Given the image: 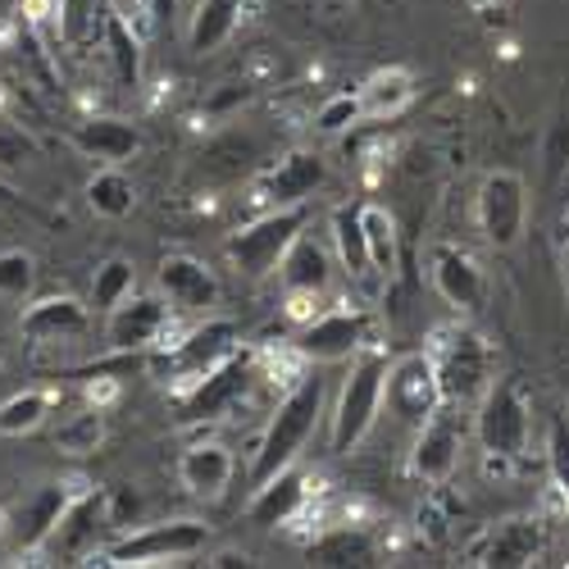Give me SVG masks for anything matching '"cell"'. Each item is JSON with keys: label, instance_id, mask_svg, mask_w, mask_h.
I'll list each match as a JSON object with an SVG mask.
<instances>
[{"label": "cell", "instance_id": "obj_1", "mask_svg": "<svg viewBox=\"0 0 569 569\" xmlns=\"http://www.w3.org/2000/svg\"><path fill=\"white\" fill-rule=\"evenodd\" d=\"M323 378L319 373H301L297 383L282 392V401L273 406L269 423H264V438L256 447V465H251V488H260L264 479H273L278 469H288L301 460L306 442L315 438L319 419H323Z\"/></svg>", "mask_w": 569, "mask_h": 569}, {"label": "cell", "instance_id": "obj_2", "mask_svg": "<svg viewBox=\"0 0 569 569\" xmlns=\"http://www.w3.org/2000/svg\"><path fill=\"white\" fill-rule=\"evenodd\" d=\"M388 351L383 347H365L360 356H351V369H347V383L338 392V406L328 415V451L333 456H347L356 451L369 433L378 415H383V388H388Z\"/></svg>", "mask_w": 569, "mask_h": 569}, {"label": "cell", "instance_id": "obj_3", "mask_svg": "<svg viewBox=\"0 0 569 569\" xmlns=\"http://www.w3.org/2000/svg\"><path fill=\"white\" fill-rule=\"evenodd\" d=\"M237 351H242V328H237L232 319L206 315L201 323L187 328L182 338L156 347V373H160V383H169L173 392H187L192 383H201L210 369L232 360Z\"/></svg>", "mask_w": 569, "mask_h": 569}, {"label": "cell", "instance_id": "obj_4", "mask_svg": "<svg viewBox=\"0 0 569 569\" xmlns=\"http://www.w3.org/2000/svg\"><path fill=\"white\" fill-rule=\"evenodd\" d=\"M433 369H438V392L447 406H479V397L492 383V351L488 342L465 323L438 328L433 338Z\"/></svg>", "mask_w": 569, "mask_h": 569}, {"label": "cell", "instance_id": "obj_5", "mask_svg": "<svg viewBox=\"0 0 569 569\" xmlns=\"http://www.w3.org/2000/svg\"><path fill=\"white\" fill-rule=\"evenodd\" d=\"M473 438H479L483 451L525 460L529 438H533V406L515 378H492L488 383V392L473 406Z\"/></svg>", "mask_w": 569, "mask_h": 569}, {"label": "cell", "instance_id": "obj_6", "mask_svg": "<svg viewBox=\"0 0 569 569\" xmlns=\"http://www.w3.org/2000/svg\"><path fill=\"white\" fill-rule=\"evenodd\" d=\"M306 232V206H288V210H264L260 219L242 223L232 237H228V260L237 273L247 278H264L282 264L288 247Z\"/></svg>", "mask_w": 569, "mask_h": 569}, {"label": "cell", "instance_id": "obj_7", "mask_svg": "<svg viewBox=\"0 0 569 569\" xmlns=\"http://www.w3.org/2000/svg\"><path fill=\"white\" fill-rule=\"evenodd\" d=\"M373 342V315L342 306V310H319L315 319L297 323L292 351L306 365H342L351 356H360Z\"/></svg>", "mask_w": 569, "mask_h": 569}, {"label": "cell", "instance_id": "obj_8", "mask_svg": "<svg viewBox=\"0 0 569 569\" xmlns=\"http://www.w3.org/2000/svg\"><path fill=\"white\" fill-rule=\"evenodd\" d=\"M473 223H479L483 242L492 251H510L519 247V237L529 228V187L515 169H492L479 182V197H473Z\"/></svg>", "mask_w": 569, "mask_h": 569}, {"label": "cell", "instance_id": "obj_9", "mask_svg": "<svg viewBox=\"0 0 569 569\" xmlns=\"http://www.w3.org/2000/svg\"><path fill=\"white\" fill-rule=\"evenodd\" d=\"M210 547V529L201 519H164V525L128 529L119 542L106 547L110 565H164V560H192Z\"/></svg>", "mask_w": 569, "mask_h": 569}, {"label": "cell", "instance_id": "obj_10", "mask_svg": "<svg viewBox=\"0 0 569 569\" xmlns=\"http://www.w3.org/2000/svg\"><path fill=\"white\" fill-rule=\"evenodd\" d=\"M465 419H460V406H438L429 419L415 429V442H410V473L423 483V488H442L451 473L460 469V456H465Z\"/></svg>", "mask_w": 569, "mask_h": 569}, {"label": "cell", "instance_id": "obj_11", "mask_svg": "<svg viewBox=\"0 0 569 569\" xmlns=\"http://www.w3.org/2000/svg\"><path fill=\"white\" fill-rule=\"evenodd\" d=\"M260 378V360L251 351H237L232 360H223L219 369H210L201 383H192L187 392H178V410L187 423H206V419H223L228 410H237L247 401L251 383Z\"/></svg>", "mask_w": 569, "mask_h": 569}, {"label": "cell", "instance_id": "obj_12", "mask_svg": "<svg viewBox=\"0 0 569 569\" xmlns=\"http://www.w3.org/2000/svg\"><path fill=\"white\" fill-rule=\"evenodd\" d=\"M169 301L160 292H132L106 315V347L110 351H156L169 338Z\"/></svg>", "mask_w": 569, "mask_h": 569}, {"label": "cell", "instance_id": "obj_13", "mask_svg": "<svg viewBox=\"0 0 569 569\" xmlns=\"http://www.w3.org/2000/svg\"><path fill=\"white\" fill-rule=\"evenodd\" d=\"M383 406H388L401 423L419 429V423L442 406L433 356H401V360H392V369H388V388H383Z\"/></svg>", "mask_w": 569, "mask_h": 569}, {"label": "cell", "instance_id": "obj_14", "mask_svg": "<svg viewBox=\"0 0 569 569\" xmlns=\"http://www.w3.org/2000/svg\"><path fill=\"white\" fill-rule=\"evenodd\" d=\"M73 488L69 483H41L37 492H28L10 515H6V533L19 551H41V547H51L56 529H60V519L64 510L73 506Z\"/></svg>", "mask_w": 569, "mask_h": 569}, {"label": "cell", "instance_id": "obj_15", "mask_svg": "<svg viewBox=\"0 0 569 569\" xmlns=\"http://www.w3.org/2000/svg\"><path fill=\"white\" fill-rule=\"evenodd\" d=\"M156 292L173 315H210L219 306V278L197 256H164L156 269Z\"/></svg>", "mask_w": 569, "mask_h": 569}, {"label": "cell", "instance_id": "obj_16", "mask_svg": "<svg viewBox=\"0 0 569 569\" xmlns=\"http://www.w3.org/2000/svg\"><path fill=\"white\" fill-rule=\"evenodd\" d=\"M429 282H433V292H438L451 310H460V315L479 310L483 297H488L483 264L473 260L465 247H451V242L429 247Z\"/></svg>", "mask_w": 569, "mask_h": 569}, {"label": "cell", "instance_id": "obj_17", "mask_svg": "<svg viewBox=\"0 0 569 569\" xmlns=\"http://www.w3.org/2000/svg\"><path fill=\"white\" fill-rule=\"evenodd\" d=\"M306 506H310V479H306V469L288 465V469H278L273 479H264L256 488L247 515H251V525H260V529H288L306 515Z\"/></svg>", "mask_w": 569, "mask_h": 569}, {"label": "cell", "instance_id": "obj_18", "mask_svg": "<svg viewBox=\"0 0 569 569\" xmlns=\"http://www.w3.org/2000/svg\"><path fill=\"white\" fill-rule=\"evenodd\" d=\"M328 169H323V156L315 151H292V156H282L264 182H260V192L269 201V210H288V206H306L319 187H323Z\"/></svg>", "mask_w": 569, "mask_h": 569}, {"label": "cell", "instance_id": "obj_19", "mask_svg": "<svg viewBox=\"0 0 569 569\" xmlns=\"http://www.w3.org/2000/svg\"><path fill=\"white\" fill-rule=\"evenodd\" d=\"M87 323H91V306H82L78 297H41L23 310L19 328H23V338L28 342H41V347H51V342H69V338H82L87 333Z\"/></svg>", "mask_w": 569, "mask_h": 569}, {"label": "cell", "instance_id": "obj_20", "mask_svg": "<svg viewBox=\"0 0 569 569\" xmlns=\"http://www.w3.org/2000/svg\"><path fill=\"white\" fill-rule=\"evenodd\" d=\"M333 256H328L323 242H315L310 232H301L297 242L288 247V256H282L278 264V282L282 292H297V297H328V288H333Z\"/></svg>", "mask_w": 569, "mask_h": 569}, {"label": "cell", "instance_id": "obj_21", "mask_svg": "<svg viewBox=\"0 0 569 569\" xmlns=\"http://www.w3.org/2000/svg\"><path fill=\"white\" fill-rule=\"evenodd\" d=\"M73 147L87 160H101V164H123L141 151V128L119 119V114H91L73 128Z\"/></svg>", "mask_w": 569, "mask_h": 569}, {"label": "cell", "instance_id": "obj_22", "mask_svg": "<svg viewBox=\"0 0 569 569\" xmlns=\"http://www.w3.org/2000/svg\"><path fill=\"white\" fill-rule=\"evenodd\" d=\"M232 473H237V460L223 442H192L178 456V483L192 497H206V501L228 492Z\"/></svg>", "mask_w": 569, "mask_h": 569}, {"label": "cell", "instance_id": "obj_23", "mask_svg": "<svg viewBox=\"0 0 569 569\" xmlns=\"http://www.w3.org/2000/svg\"><path fill=\"white\" fill-rule=\"evenodd\" d=\"M101 529H110V519H106V492H78L73 506L64 510V519H60L51 547L64 560H82L91 547H97V533Z\"/></svg>", "mask_w": 569, "mask_h": 569}, {"label": "cell", "instance_id": "obj_24", "mask_svg": "<svg viewBox=\"0 0 569 569\" xmlns=\"http://www.w3.org/2000/svg\"><path fill=\"white\" fill-rule=\"evenodd\" d=\"M542 525L538 519H506L497 525L479 551V565H497V569H519V565H533L542 556Z\"/></svg>", "mask_w": 569, "mask_h": 569}, {"label": "cell", "instance_id": "obj_25", "mask_svg": "<svg viewBox=\"0 0 569 569\" xmlns=\"http://www.w3.org/2000/svg\"><path fill=\"white\" fill-rule=\"evenodd\" d=\"M242 19H247V0H197L192 28H187V46H192L197 56H214Z\"/></svg>", "mask_w": 569, "mask_h": 569}, {"label": "cell", "instance_id": "obj_26", "mask_svg": "<svg viewBox=\"0 0 569 569\" xmlns=\"http://www.w3.org/2000/svg\"><path fill=\"white\" fill-rule=\"evenodd\" d=\"M333 247H338V269L351 278V282H369L378 278L373 273V256H369V237H365V223H360V206H338L333 219Z\"/></svg>", "mask_w": 569, "mask_h": 569}, {"label": "cell", "instance_id": "obj_27", "mask_svg": "<svg viewBox=\"0 0 569 569\" xmlns=\"http://www.w3.org/2000/svg\"><path fill=\"white\" fill-rule=\"evenodd\" d=\"M360 106H365V119H397L410 101H415V78L410 69H378L369 73L360 87Z\"/></svg>", "mask_w": 569, "mask_h": 569}, {"label": "cell", "instance_id": "obj_28", "mask_svg": "<svg viewBox=\"0 0 569 569\" xmlns=\"http://www.w3.org/2000/svg\"><path fill=\"white\" fill-rule=\"evenodd\" d=\"M87 210L97 219H128L137 210V182L119 164H101L87 178Z\"/></svg>", "mask_w": 569, "mask_h": 569}, {"label": "cell", "instance_id": "obj_29", "mask_svg": "<svg viewBox=\"0 0 569 569\" xmlns=\"http://www.w3.org/2000/svg\"><path fill=\"white\" fill-rule=\"evenodd\" d=\"M101 41H106V51H110L114 78H119L123 87H137V82H141V37H137V28L128 23V14L110 10Z\"/></svg>", "mask_w": 569, "mask_h": 569}, {"label": "cell", "instance_id": "obj_30", "mask_svg": "<svg viewBox=\"0 0 569 569\" xmlns=\"http://www.w3.org/2000/svg\"><path fill=\"white\" fill-rule=\"evenodd\" d=\"M360 223H365V237H369L373 273H378V278H392V273H397V260H401L397 219H392L383 206H360Z\"/></svg>", "mask_w": 569, "mask_h": 569}, {"label": "cell", "instance_id": "obj_31", "mask_svg": "<svg viewBox=\"0 0 569 569\" xmlns=\"http://www.w3.org/2000/svg\"><path fill=\"white\" fill-rule=\"evenodd\" d=\"M46 419H51V392L23 388V392L0 401V438H28Z\"/></svg>", "mask_w": 569, "mask_h": 569}, {"label": "cell", "instance_id": "obj_32", "mask_svg": "<svg viewBox=\"0 0 569 569\" xmlns=\"http://www.w3.org/2000/svg\"><path fill=\"white\" fill-rule=\"evenodd\" d=\"M137 292V264L123 260V256H110L97 264V273H91V310L110 315L119 301H128Z\"/></svg>", "mask_w": 569, "mask_h": 569}, {"label": "cell", "instance_id": "obj_33", "mask_svg": "<svg viewBox=\"0 0 569 569\" xmlns=\"http://www.w3.org/2000/svg\"><path fill=\"white\" fill-rule=\"evenodd\" d=\"M101 442H106V410L91 401L78 415L60 419V429H56V447L64 456H91V451H101Z\"/></svg>", "mask_w": 569, "mask_h": 569}, {"label": "cell", "instance_id": "obj_34", "mask_svg": "<svg viewBox=\"0 0 569 569\" xmlns=\"http://www.w3.org/2000/svg\"><path fill=\"white\" fill-rule=\"evenodd\" d=\"M310 560L315 565H369L373 560V542H369V533L342 525V529H328L323 538L310 542Z\"/></svg>", "mask_w": 569, "mask_h": 569}, {"label": "cell", "instance_id": "obj_35", "mask_svg": "<svg viewBox=\"0 0 569 569\" xmlns=\"http://www.w3.org/2000/svg\"><path fill=\"white\" fill-rule=\"evenodd\" d=\"M60 10V32L69 46H82L91 37L106 32V19H110V6L106 0H56Z\"/></svg>", "mask_w": 569, "mask_h": 569}, {"label": "cell", "instance_id": "obj_36", "mask_svg": "<svg viewBox=\"0 0 569 569\" xmlns=\"http://www.w3.org/2000/svg\"><path fill=\"white\" fill-rule=\"evenodd\" d=\"M356 123H365V106H360V91H338L315 110V132L319 137H342Z\"/></svg>", "mask_w": 569, "mask_h": 569}, {"label": "cell", "instance_id": "obj_37", "mask_svg": "<svg viewBox=\"0 0 569 569\" xmlns=\"http://www.w3.org/2000/svg\"><path fill=\"white\" fill-rule=\"evenodd\" d=\"M37 288V256L32 251H0V297L6 301H28Z\"/></svg>", "mask_w": 569, "mask_h": 569}, {"label": "cell", "instance_id": "obj_38", "mask_svg": "<svg viewBox=\"0 0 569 569\" xmlns=\"http://www.w3.org/2000/svg\"><path fill=\"white\" fill-rule=\"evenodd\" d=\"M547 473L556 497L569 506V415H551L547 423Z\"/></svg>", "mask_w": 569, "mask_h": 569}, {"label": "cell", "instance_id": "obj_39", "mask_svg": "<svg viewBox=\"0 0 569 569\" xmlns=\"http://www.w3.org/2000/svg\"><path fill=\"white\" fill-rule=\"evenodd\" d=\"M106 519H110L114 533H128L137 519H141V497L132 488H110L106 492Z\"/></svg>", "mask_w": 569, "mask_h": 569}, {"label": "cell", "instance_id": "obj_40", "mask_svg": "<svg viewBox=\"0 0 569 569\" xmlns=\"http://www.w3.org/2000/svg\"><path fill=\"white\" fill-rule=\"evenodd\" d=\"M28 156H32V141L14 123H0V164H23Z\"/></svg>", "mask_w": 569, "mask_h": 569}, {"label": "cell", "instance_id": "obj_41", "mask_svg": "<svg viewBox=\"0 0 569 569\" xmlns=\"http://www.w3.org/2000/svg\"><path fill=\"white\" fill-rule=\"evenodd\" d=\"M87 401H91V406H101V410H110V406L119 401V388L110 383V378H101V383H91V388H87Z\"/></svg>", "mask_w": 569, "mask_h": 569}, {"label": "cell", "instance_id": "obj_42", "mask_svg": "<svg viewBox=\"0 0 569 569\" xmlns=\"http://www.w3.org/2000/svg\"><path fill=\"white\" fill-rule=\"evenodd\" d=\"M210 565H251V560H247V556H237V551H219Z\"/></svg>", "mask_w": 569, "mask_h": 569}, {"label": "cell", "instance_id": "obj_43", "mask_svg": "<svg viewBox=\"0 0 569 569\" xmlns=\"http://www.w3.org/2000/svg\"><path fill=\"white\" fill-rule=\"evenodd\" d=\"M0 197H6V187H0Z\"/></svg>", "mask_w": 569, "mask_h": 569}]
</instances>
